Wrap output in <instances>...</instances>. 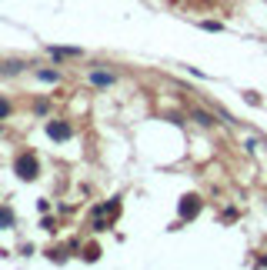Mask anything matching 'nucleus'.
I'll return each instance as SVG.
<instances>
[{
  "instance_id": "nucleus-1",
  "label": "nucleus",
  "mask_w": 267,
  "mask_h": 270,
  "mask_svg": "<svg viewBox=\"0 0 267 270\" xmlns=\"http://www.w3.org/2000/svg\"><path fill=\"white\" fill-rule=\"evenodd\" d=\"M14 170L20 180H33V177L41 174V164H37V157L33 153H20V157L14 160Z\"/></svg>"
},
{
  "instance_id": "nucleus-2",
  "label": "nucleus",
  "mask_w": 267,
  "mask_h": 270,
  "mask_svg": "<svg viewBox=\"0 0 267 270\" xmlns=\"http://www.w3.org/2000/svg\"><path fill=\"white\" fill-rule=\"evenodd\" d=\"M197 214H201V197H197V194L180 197V207H177V217H180V220H194Z\"/></svg>"
},
{
  "instance_id": "nucleus-3",
  "label": "nucleus",
  "mask_w": 267,
  "mask_h": 270,
  "mask_svg": "<svg viewBox=\"0 0 267 270\" xmlns=\"http://www.w3.org/2000/svg\"><path fill=\"white\" fill-rule=\"evenodd\" d=\"M70 124H67V120H50L47 124V137L50 140H70Z\"/></svg>"
},
{
  "instance_id": "nucleus-4",
  "label": "nucleus",
  "mask_w": 267,
  "mask_h": 270,
  "mask_svg": "<svg viewBox=\"0 0 267 270\" xmlns=\"http://www.w3.org/2000/svg\"><path fill=\"white\" fill-rule=\"evenodd\" d=\"M117 210H121V200L113 197V200H107V204H100L97 210H94V217H113Z\"/></svg>"
},
{
  "instance_id": "nucleus-5",
  "label": "nucleus",
  "mask_w": 267,
  "mask_h": 270,
  "mask_svg": "<svg viewBox=\"0 0 267 270\" xmlns=\"http://www.w3.org/2000/svg\"><path fill=\"white\" fill-rule=\"evenodd\" d=\"M113 80H117V77H113V73H104V70H94V73H90V84H94V87H110Z\"/></svg>"
},
{
  "instance_id": "nucleus-6",
  "label": "nucleus",
  "mask_w": 267,
  "mask_h": 270,
  "mask_svg": "<svg viewBox=\"0 0 267 270\" xmlns=\"http://www.w3.org/2000/svg\"><path fill=\"white\" fill-rule=\"evenodd\" d=\"M194 120L201 124V127H214V124H217V120H214V117H211L207 110H197V113H194Z\"/></svg>"
},
{
  "instance_id": "nucleus-7",
  "label": "nucleus",
  "mask_w": 267,
  "mask_h": 270,
  "mask_svg": "<svg viewBox=\"0 0 267 270\" xmlns=\"http://www.w3.org/2000/svg\"><path fill=\"white\" fill-rule=\"evenodd\" d=\"M97 257H100V247H97V244L84 247V260H90V263H94V260H97Z\"/></svg>"
},
{
  "instance_id": "nucleus-8",
  "label": "nucleus",
  "mask_w": 267,
  "mask_h": 270,
  "mask_svg": "<svg viewBox=\"0 0 267 270\" xmlns=\"http://www.w3.org/2000/svg\"><path fill=\"white\" fill-rule=\"evenodd\" d=\"M14 223V214H10L7 207H0V227H10Z\"/></svg>"
},
{
  "instance_id": "nucleus-9",
  "label": "nucleus",
  "mask_w": 267,
  "mask_h": 270,
  "mask_svg": "<svg viewBox=\"0 0 267 270\" xmlns=\"http://www.w3.org/2000/svg\"><path fill=\"white\" fill-rule=\"evenodd\" d=\"M37 77H41V80H47V84H54V80H57V73H54V70H41Z\"/></svg>"
},
{
  "instance_id": "nucleus-10",
  "label": "nucleus",
  "mask_w": 267,
  "mask_h": 270,
  "mask_svg": "<svg viewBox=\"0 0 267 270\" xmlns=\"http://www.w3.org/2000/svg\"><path fill=\"white\" fill-rule=\"evenodd\" d=\"M7 113H10V103H7V100H4V97H0V120L7 117Z\"/></svg>"
}]
</instances>
